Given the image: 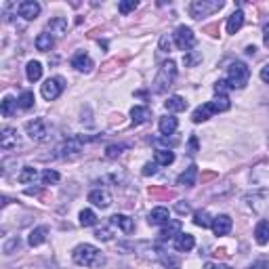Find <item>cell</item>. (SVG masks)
<instances>
[{"label":"cell","mask_w":269,"mask_h":269,"mask_svg":"<svg viewBox=\"0 0 269 269\" xmlns=\"http://www.w3.org/2000/svg\"><path fill=\"white\" fill-rule=\"evenodd\" d=\"M72 259L76 265L80 267H91V269H99L105 265V257L101 255V251L93 244H80L74 248Z\"/></svg>","instance_id":"cell-1"},{"label":"cell","mask_w":269,"mask_h":269,"mask_svg":"<svg viewBox=\"0 0 269 269\" xmlns=\"http://www.w3.org/2000/svg\"><path fill=\"white\" fill-rule=\"evenodd\" d=\"M248 78H251V70H248V65L246 63L234 61L227 67V84H229V88H244L246 84H248Z\"/></svg>","instance_id":"cell-2"},{"label":"cell","mask_w":269,"mask_h":269,"mask_svg":"<svg viewBox=\"0 0 269 269\" xmlns=\"http://www.w3.org/2000/svg\"><path fill=\"white\" fill-rule=\"evenodd\" d=\"M175 78H177V65H175V61L168 59L162 63L158 76L153 80V93H164L168 86H172Z\"/></svg>","instance_id":"cell-3"},{"label":"cell","mask_w":269,"mask_h":269,"mask_svg":"<svg viewBox=\"0 0 269 269\" xmlns=\"http://www.w3.org/2000/svg\"><path fill=\"white\" fill-rule=\"evenodd\" d=\"M223 0H194V3L189 5V13L194 19H202V17H206L210 13H217L223 9Z\"/></svg>","instance_id":"cell-4"},{"label":"cell","mask_w":269,"mask_h":269,"mask_svg":"<svg viewBox=\"0 0 269 269\" xmlns=\"http://www.w3.org/2000/svg\"><path fill=\"white\" fill-rule=\"evenodd\" d=\"M172 38H175L177 49H179V51H185V53H189V51L194 49V44H196V36H194V32H191V28H187V26H179V28L175 30Z\"/></svg>","instance_id":"cell-5"},{"label":"cell","mask_w":269,"mask_h":269,"mask_svg":"<svg viewBox=\"0 0 269 269\" xmlns=\"http://www.w3.org/2000/svg\"><path fill=\"white\" fill-rule=\"evenodd\" d=\"M244 200L248 202V206L257 215H261V217L269 215V191H255V194H248Z\"/></svg>","instance_id":"cell-6"},{"label":"cell","mask_w":269,"mask_h":269,"mask_svg":"<svg viewBox=\"0 0 269 269\" xmlns=\"http://www.w3.org/2000/svg\"><path fill=\"white\" fill-rule=\"evenodd\" d=\"M59 158L63 160H74L82 153V137H70L67 141H63L59 145Z\"/></svg>","instance_id":"cell-7"},{"label":"cell","mask_w":269,"mask_h":269,"mask_svg":"<svg viewBox=\"0 0 269 269\" xmlns=\"http://www.w3.org/2000/svg\"><path fill=\"white\" fill-rule=\"evenodd\" d=\"M63 88H65V82H63V78L55 76V78H49L47 82L42 84L40 93H42V97L47 99V101H55V99H57V97L63 93Z\"/></svg>","instance_id":"cell-8"},{"label":"cell","mask_w":269,"mask_h":269,"mask_svg":"<svg viewBox=\"0 0 269 269\" xmlns=\"http://www.w3.org/2000/svg\"><path fill=\"white\" fill-rule=\"evenodd\" d=\"M26 132L30 134L32 141H44L49 137V128H47V122L42 118H34L26 124Z\"/></svg>","instance_id":"cell-9"},{"label":"cell","mask_w":269,"mask_h":269,"mask_svg":"<svg viewBox=\"0 0 269 269\" xmlns=\"http://www.w3.org/2000/svg\"><path fill=\"white\" fill-rule=\"evenodd\" d=\"M19 145H21V139H19L17 128L5 126L3 132H0V147H3L5 151H11V149H17Z\"/></svg>","instance_id":"cell-10"},{"label":"cell","mask_w":269,"mask_h":269,"mask_svg":"<svg viewBox=\"0 0 269 269\" xmlns=\"http://www.w3.org/2000/svg\"><path fill=\"white\" fill-rule=\"evenodd\" d=\"M232 217L229 215H217L215 219H213V232H215V236H227L229 232H232Z\"/></svg>","instance_id":"cell-11"},{"label":"cell","mask_w":269,"mask_h":269,"mask_svg":"<svg viewBox=\"0 0 269 269\" xmlns=\"http://www.w3.org/2000/svg\"><path fill=\"white\" fill-rule=\"evenodd\" d=\"M17 13H19V17L32 21V19H36L40 15V5L36 3V0H26V3L17 5Z\"/></svg>","instance_id":"cell-12"},{"label":"cell","mask_w":269,"mask_h":269,"mask_svg":"<svg viewBox=\"0 0 269 269\" xmlns=\"http://www.w3.org/2000/svg\"><path fill=\"white\" fill-rule=\"evenodd\" d=\"M88 202L95 204L97 208H107L111 204V194L107 189H93L88 194Z\"/></svg>","instance_id":"cell-13"},{"label":"cell","mask_w":269,"mask_h":269,"mask_svg":"<svg viewBox=\"0 0 269 269\" xmlns=\"http://www.w3.org/2000/svg\"><path fill=\"white\" fill-rule=\"evenodd\" d=\"M168 221H170V213L164 206H156L147 215V223H149V225H166Z\"/></svg>","instance_id":"cell-14"},{"label":"cell","mask_w":269,"mask_h":269,"mask_svg":"<svg viewBox=\"0 0 269 269\" xmlns=\"http://www.w3.org/2000/svg\"><path fill=\"white\" fill-rule=\"evenodd\" d=\"M72 67H76L78 72H84V74H88L93 70V59L88 57L84 51H80V53H76L74 57H72Z\"/></svg>","instance_id":"cell-15"},{"label":"cell","mask_w":269,"mask_h":269,"mask_svg":"<svg viewBox=\"0 0 269 269\" xmlns=\"http://www.w3.org/2000/svg\"><path fill=\"white\" fill-rule=\"evenodd\" d=\"M217 114V109H215V105L208 101V103H204V105H200L194 114H191V120L196 122V124H200V122H206L210 116H215Z\"/></svg>","instance_id":"cell-16"},{"label":"cell","mask_w":269,"mask_h":269,"mask_svg":"<svg viewBox=\"0 0 269 269\" xmlns=\"http://www.w3.org/2000/svg\"><path fill=\"white\" fill-rule=\"evenodd\" d=\"M149 118H151V111H149L145 105H134V107L130 109V120H132L134 126L145 124Z\"/></svg>","instance_id":"cell-17"},{"label":"cell","mask_w":269,"mask_h":269,"mask_svg":"<svg viewBox=\"0 0 269 269\" xmlns=\"http://www.w3.org/2000/svg\"><path fill=\"white\" fill-rule=\"evenodd\" d=\"M109 223H111L114 227L122 229L124 234H132V232H134V223H132V219L126 217V215H114V217L109 219Z\"/></svg>","instance_id":"cell-18"},{"label":"cell","mask_w":269,"mask_h":269,"mask_svg":"<svg viewBox=\"0 0 269 269\" xmlns=\"http://www.w3.org/2000/svg\"><path fill=\"white\" fill-rule=\"evenodd\" d=\"M194 246H196V240H194L191 234H183V232H181V234L175 238V248H177L179 253H189Z\"/></svg>","instance_id":"cell-19"},{"label":"cell","mask_w":269,"mask_h":269,"mask_svg":"<svg viewBox=\"0 0 269 269\" xmlns=\"http://www.w3.org/2000/svg\"><path fill=\"white\" fill-rule=\"evenodd\" d=\"M47 30L53 36H65L67 34V19L65 17H53L47 24Z\"/></svg>","instance_id":"cell-20"},{"label":"cell","mask_w":269,"mask_h":269,"mask_svg":"<svg viewBox=\"0 0 269 269\" xmlns=\"http://www.w3.org/2000/svg\"><path fill=\"white\" fill-rule=\"evenodd\" d=\"M179 234H181V223L179 221H168L166 225L162 227V232H160V242H166V240H172V238H177Z\"/></svg>","instance_id":"cell-21"},{"label":"cell","mask_w":269,"mask_h":269,"mask_svg":"<svg viewBox=\"0 0 269 269\" xmlns=\"http://www.w3.org/2000/svg\"><path fill=\"white\" fill-rule=\"evenodd\" d=\"M196 179H198V166L191 164V166L185 168V172L179 175L177 183H179V185H185V187H194V185H196Z\"/></svg>","instance_id":"cell-22"},{"label":"cell","mask_w":269,"mask_h":269,"mask_svg":"<svg viewBox=\"0 0 269 269\" xmlns=\"http://www.w3.org/2000/svg\"><path fill=\"white\" fill-rule=\"evenodd\" d=\"M47 236H49V227L47 225H40V227H36V229H32L30 232V238H28V244L32 246H40L44 240H47Z\"/></svg>","instance_id":"cell-23"},{"label":"cell","mask_w":269,"mask_h":269,"mask_svg":"<svg viewBox=\"0 0 269 269\" xmlns=\"http://www.w3.org/2000/svg\"><path fill=\"white\" fill-rule=\"evenodd\" d=\"M177 126H179V122H177L175 116H162L160 122H158V128H160V132H162V137H168V134H172V132L177 130Z\"/></svg>","instance_id":"cell-24"},{"label":"cell","mask_w":269,"mask_h":269,"mask_svg":"<svg viewBox=\"0 0 269 269\" xmlns=\"http://www.w3.org/2000/svg\"><path fill=\"white\" fill-rule=\"evenodd\" d=\"M34 44H36V49H38V51L47 53V51L53 49L55 38H53V34H49V32H42V34H38V38L34 40Z\"/></svg>","instance_id":"cell-25"},{"label":"cell","mask_w":269,"mask_h":269,"mask_svg":"<svg viewBox=\"0 0 269 269\" xmlns=\"http://www.w3.org/2000/svg\"><path fill=\"white\" fill-rule=\"evenodd\" d=\"M255 240L261 246H265L269 242V221H265V219L259 221V225L255 227Z\"/></svg>","instance_id":"cell-26"},{"label":"cell","mask_w":269,"mask_h":269,"mask_svg":"<svg viewBox=\"0 0 269 269\" xmlns=\"http://www.w3.org/2000/svg\"><path fill=\"white\" fill-rule=\"evenodd\" d=\"M153 162L158 164V166H168L175 162V153L170 149H156L153 153Z\"/></svg>","instance_id":"cell-27"},{"label":"cell","mask_w":269,"mask_h":269,"mask_svg":"<svg viewBox=\"0 0 269 269\" xmlns=\"http://www.w3.org/2000/svg\"><path fill=\"white\" fill-rule=\"evenodd\" d=\"M36 179H38V172H36L34 166H24V170L17 175V181H19L21 185H30V183L36 181Z\"/></svg>","instance_id":"cell-28"},{"label":"cell","mask_w":269,"mask_h":269,"mask_svg":"<svg viewBox=\"0 0 269 269\" xmlns=\"http://www.w3.org/2000/svg\"><path fill=\"white\" fill-rule=\"evenodd\" d=\"M242 26H244V13H242V11H236V13L227 19V34H236V32H240Z\"/></svg>","instance_id":"cell-29"},{"label":"cell","mask_w":269,"mask_h":269,"mask_svg":"<svg viewBox=\"0 0 269 269\" xmlns=\"http://www.w3.org/2000/svg\"><path fill=\"white\" fill-rule=\"evenodd\" d=\"M164 107H166L168 111H183V109L187 107V101H185L183 97H179V95H172V97H168V99L164 101Z\"/></svg>","instance_id":"cell-30"},{"label":"cell","mask_w":269,"mask_h":269,"mask_svg":"<svg viewBox=\"0 0 269 269\" xmlns=\"http://www.w3.org/2000/svg\"><path fill=\"white\" fill-rule=\"evenodd\" d=\"M26 76H28L30 82H38L42 78V65L38 61H30L26 65Z\"/></svg>","instance_id":"cell-31"},{"label":"cell","mask_w":269,"mask_h":269,"mask_svg":"<svg viewBox=\"0 0 269 269\" xmlns=\"http://www.w3.org/2000/svg\"><path fill=\"white\" fill-rule=\"evenodd\" d=\"M19 107V101L13 99V97H5L3 99V105H0V111H3V116L5 118H11L15 114V109Z\"/></svg>","instance_id":"cell-32"},{"label":"cell","mask_w":269,"mask_h":269,"mask_svg":"<svg viewBox=\"0 0 269 269\" xmlns=\"http://www.w3.org/2000/svg\"><path fill=\"white\" fill-rule=\"evenodd\" d=\"M194 223H196L198 227L206 229V227L213 225V219H210V215H208L206 210H198V213H194Z\"/></svg>","instance_id":"cell-33"},{"label":"cell","mask_w":269,"mask_h":269,"mask_svg":"<svg viewBox=\"0 0 269 269\" xmlns=\"http://www.w3.org/2000/svg\"><path fill=\"white\" fill-rule=\"evenodd\" d=\"M210 103L215 105L217 114H219V111H227V109L232 107V103H229V97H227V95H217V97H215Z\"/></svg>","instance_id":"cell-34"},{"label":"cell","mask_w":269,"mask_h":269,"mask_svg":"<svg viewBox=\"0 0 269 269\" xmlns=\"http://www.w3.org/2000/svg\"><path fill=\"white\" fill-rule=\"evenodd\" d=\"M19 107L21 109H30V107H34V101H36V97H34V93L32 91H24L19 95Z\"/></svg>","instance_id":"cell-35"},{"label":"cell","mask_w":269,"mask_h":269,"mask_svg":"<svg viewBox=\"0 0 269 269\" xmlns=\"http://www.w3.org/2000/svg\"><path fill=\"white\" fill-rule=\"evenodd\" d=\"M95 223H97V215H95L93 210L84 208V210L80 213V225H82V227H91V225H95Z\"/></svg>","instance_id":"cell-36"},{"label":"cell","mask_w":269,"mask_h":269,"mask_svg":"<svg viewBox=\"0 0 269 269\" xmlns=\"http://www.w3.org/2000/svg\"><path fill=\"white\" fill-rule=\"evenodd\" d=\"M124 149H128V143H118V145H109L107 149H105V156L107 158H118V156L124 151Z\"/></svg>","instance_id":"cell-37"},{"label":"cell","mask_w":269,"mask_h":269,"mask_svg":"<svg viewBox=\"0 0 269 269\" xmlns=\"http://www.w3.org/2000/svg\"><path fill=\"white\" fill-rule=\"evenodd\" d=\"M19 246H21V240L15 236V238H11V240L3 246V253H5V255H13L15 251H19Z\"/></svg>","instance_id":"cell-38"},{"label":"cell","mask_w":269,"mask_h":269,"mask_svg":"<svg viewBox=\"0 0 269 269\" xmlns=\"http://www.w3.org/2000/svg\"><path fill=\"white\" fill-rule=\"evenodd\" d=\"M59 181V172L57 170H51V168H47L42 172V183L44 185H51V183H57Z\"/></svg>","instance_id":"cell-39"},{"label":"cell","mask_w":269,"mask_h":269,"mask_svg":"<svg viewBox=\"0 0 269 269\" xmlns=\"http://www.w3.org/2000/svg\"><path fill=\"white\" fill-rule=\"evenodd\" d=\"M137 7H139L137 0H124V3H120V5H118V11H120L122 15H128L130 11H134Z\"/></svg>","instance_id":"cell-40"},{"label":"cell","mask_w":269,"mask_h":269,"mask_svg":"<svg viewBox=\"0 0 269 269\" xmlns=\"http://www.w3.org/2000/svg\"><path fill=\"white\" fill-rule=\"evenodd\" d=\"M183 61H185L187 67H191V65H196L198 61H202V55H200L198 51H189V53L183 55Z\"/></svg>","instance_id":"cell-41"},{"label":"cell","mask_w":269,"mask_h":269,"mask_svg":"<svg viewBox=\"0 0 269 269\" xmlns=\"http://www.w3.org/2000/svg\"><path fill=\"white\" fill-rule=\"evenodd\" d=\"M227 91H229L227 80H219V82L215 84V93H217V95H227Z\"/></svg>","instance_id":"cell-42"},{"label":"cell","mask_w":269,"mask_h":269,"mask_svg":"<svg viewBox=\"0 0 269 269\" xmlns=\"http://www.w3.org/2000/svg\"><path fill=\"white\" fill-rule=\"evenodd\" d=\"M156 170H158V164H156V162H147V164L143 166L141 175H143V177H149V175H156Z\"/></svg>","instance_id":"cell-43"},{"label":"cell","mask_w":269,"mask_h":269,"mask_svg":"<svg viewBox=\"0 0 269 269\" xmlns=\"http://www.w3.org/2000/svg\"><path fill=\"white\" fill-rule=\"evenodd\" d=\"M95 238H97V240H103V242H107V240H111V232H109L107 227H103V229H97V232H95Z\"/></svg>","instance_id":"cell-44"},{"label":"cell","mask_w":269,"mask_h":269,"mask_svg":"<svg viewBox=\"0 0 269 269\" xmlns=\"http://www.w3.org/2000/svg\"><path fill=\"white\" fill-rule=\"evenodd\" d=\"M177 213L179 215H187V213H191V206L187 204V202H177Z\"/></svg>","instance_id":"cell-45"},{"label":"cell","mask_w":269,"mask_h":269,"mask_svg":"<svg viewBox=\"0 0 269 269\" xmlns=\"http://www.w3.org/2000/svg\"><path fill=\"white\" fill-rule=\"evenodd\" d=\"M160 51H162V53H168V51H170V38H168L166 34L160 38Z\"/></svg>","instance_id":"cell-46"},{"label":"cell","mask_w":269,"mask_h":269,"mask_svg":"<svg viewBox=\"0 0 269 269\" xmlns=\"http://www.w3.org/2000/svg\"><path fill=\"white\" fill-rule=\"evenodd\" d=\"M261 80H263L265 84H269V63L261 67Z\"/></svg>","instance_id":"cell-47"},{"label":"cell","mask_w":269,"mask_h":269,"mask_svg":"<svg viewBox=\"0 0 269 269\" xmlns=\"http://www.w3.org/2000/svg\"><path fill=\"white\" fill-rule=\"evenodd\" d=\"M204 269H232L229 265H223V263H206Z\"/></svg>","instance_id":"cell-48"},{"label":"cell","mask_w":269,"mask_h":269,"mask_svg":"<svg viewBox=\"0 0 269 269\" xmlns=\"http://www.w3.org/2000/svg\"><path fill=\"white\" fill-rule=\"evenodd\" d=\"M253 269H269V261H267V259H261V261H257V263L253 265Z\"/></svg>","instance_id":"cell-49"},{"label":"cell","mask_w":269,"mask_h":269,"mask_svg":"<svg viewBox=\"0 0 269 269\" xmlns=\"http://www.w3.org/2000/svg\"><path fill=\"white\" fill-rule=\"evenodd\" d=\"M198 151V137H191L189 139V153H196Z\"/></svg>","instance_id":"cell-50"},{"label":"cell","mask_w":269,"mask_h":269,"mask_svg":"<svg viewBox=\"0 0 269 269\" xmlns=\"http://www.w3.org/2000/svg\"><path fill=\"white\" fill-rule=\"evenodd\" d=\"M263 42H265V47H269V26L265 28V34H263Z\"/></svg>","instance_id":"cell-51"},{"label":"cell","mask_w":269,"mask_h":269,"mask_svg":"<svg viewBox=\"0 0 269 269\" xmlns=\"http://www.w3.org/2000/svg\"><path fill=\"white\" fill-rule=\"evenodd\" d=\"M257 53V47H246V55H255Z\"/></svg>","instance_id":"cell-52"},{"label":"cell","mask_w":269,"mask_h":269,"mask_svg":"<svg viewBox=\"0 0 269 269\" xmlns=\"http://www.w3.org/2000/svg\"><path fill=\"white\" fill-rule=\"evenodd\" d=\"M170 269H177V267H170Z\"/></svg>","instance_id":"cell-53"}]
</instances>
